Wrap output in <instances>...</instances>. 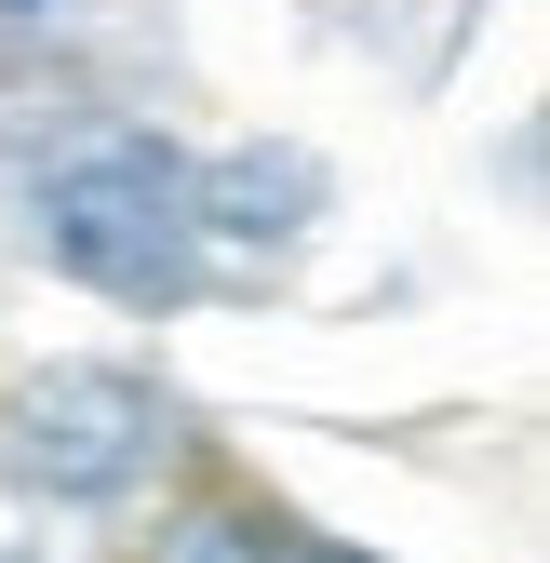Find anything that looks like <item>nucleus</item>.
<instances>
[{
    "instance_id": "6",
    "label": "nucleus",
    "mask_w": 550,
    "mask_h": 563,
    "mask_svg": "<svg viewBox=\"0 0 550 563\" xmlns=\"http://www.w3.org/2000/svg\"><path fill=\"white\" fill-rule=\"evenodd\" d=\"M0 14H54V0H0Z\"/></svg>"
},
{
    "instance_id": "3",
    "label": "nucleus",
    "mask_w": 550,
    "mask_h": 563,
    "mask_svg": "<svg viewBox=\"0 0 550 563\" xmlns=\"http://www.w3.org/2000/svg\"><path fill=\"white\" fill-rule=\"evenodd\" d=\"M309 201H322V175L296 148H229L216 175H201V229H216V242H283Z\"/></svg>"
},
{
    "instance_id": "2",
    "label": "nucleus",
    "mask_w": 550,
    "mask_h": 563,
    "mask_svg": "<svg viewBox=\"0 0 550 563\" xmlns=\"http://www.w3.org/2000/svg\"><path fill=\"white\" fill-rule=\"evenodd\" d=\"M0 443H14V470H28V483H54V497H108V483L148 470L162 402L134 389V376H108V363H54V376H28V389H14Z\"/></svg>"
},
{
    "instance_id": "5",
    "label": "nucleus",
    "mask_w": 550,
    "mask_h": 563,
    "mask_svg": "<svg viewBox=\"0 0 550 563\" xmlns=\"http://www.w3.org/2000/svg\"><path fill=\"white\" fill-rule=\"evenodd\" d=\"M296 563H376V550H296Z\"/></svg>"
},
{
    "instance_id": "1",
    "label": "nucleus",
    "mask_w": 550,
    "mask_h": 563,
    "mask_svg": "<svg viewBox=\"0 0 550 563\" xmlns=\"http://www.w3.org/2000/svg\"><path fill=\"white\" fill-rule=\"evenodd\" d=\"M41 255L95 296H175V162L162 148L67 162L41 188Z\"/></svg>"
},
{
    "instance_id": "4",
    "label": "nucleus",
    "mask_w": 550,
    "mask_h": 563,
    "mask_svg": "<svg viewBox=\"0 0 550 563\" xmlns=\"http://www.w3.org/2000/svg\"><path fill=\"white\" fill-rule=\"evenodd\" d=\"M188 563H268V550H242V537H188Z\"/></svg>"
}]
</instances>
